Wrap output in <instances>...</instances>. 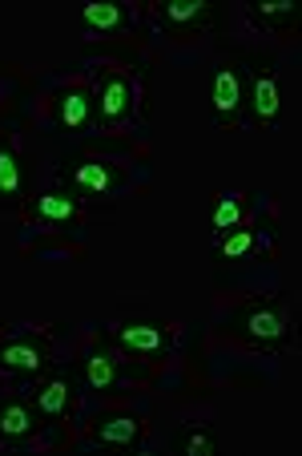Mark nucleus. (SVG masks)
I'll list each match as a JSON object with an SVG mask.
<instances>
[{
  "label": "nucleus",
  "instance_id": "39448f33",
  "mask_svg": "<svg viewBox=\"0 0 302 456\" xmlns=\"http://www.w3.org/2000/svg\"><path fill=\"white\" fill-rule=\"evenodd\" d=\"M60 182H65V190L85 194V199H109V194L121 190L125 178H121V170L109 158H77V162H69V170L60 174Z\"/></svg>",
  "mask_w": 302,
  "mask_h": 456
},
{
  "label": "nucleus",
  "instance_id": "423d86ee",
  "mask_svg": "<svg viewBox=\"0 0 302 456\" xmlns=\"http://www.w3.org/2000/svg\"><path fill=\"white\" fill-rule=\"evenodd\" d=\"M52 360L49 336H17L0 339V371H17V376H41Z\"/></svg>",
  "mask_w": 302,
  "mask_h": 456
},
{
  "label": "nucleus",
  "instance_id": "9d476101",
  "mask_svg": "<svg viewBox=\"0 0 302 456\" xmlns=\"http://www.w3.org/2000/svg\"><path fill=\"white\" fill-rule=\"evenodd\" d=\"M33 408L44 420H65V416H73V408H77V384H73L65 371L44 376L33 392Z\"/></svg>",
  "mask_w": 302,
  "mask_h": 456
},
{
  "label": "nucleus",
  "instance_id": "7ed1b4c3",
  "mask_svg": "<svg viewBox=\"0 0 302 456\" xmlns=\"http://www.w3.org/2000/svg\"><path fill=\"white\" fill-rule=\"evenodd\" d=\"M133 113H138V81L125 69H109L101 77V89H97V121L105 129L130 126Z\"/></svg>",
  "mask_w": 302,
  "mask_h": 456
},
{
  "label": "nucleus",
  "instance_id": "f3484780",
  "mask_svg": "<svg viewBox=\"0 0 302 456\" xmlns=\"http://www.w3.org/2000/svg\"><path fill=\"white\" fill-rule=\"evenodd\" d=\"M0 199L4 202L25 199V166H20L17 150L9 142H0Z\"/></svg>",
  "mask_w": 302,
  "mask_h": 456
},
{
  "label": "nucleus",
  "instance_id": "20e7f679",
  "mask_svg": "<svg viewBox=\"0 0 302 456\" xmlns=\"http://www.w3.org/2000/svg\"><path fill=\"white\" fill-rule=\"evenodd\" d=\"M242 110H246V73L242 61H222L210 81V113L218 126H238Z\"/></svg>",
  "mask_w": 302,
  "mask_h": 456
},
{
  "label": "nucleus",
  "instance_id": "dca6fc26",
  "mask_svg": "<svg viewBox=\"0 0 302 456\" xmlns=\"http://www.w3.org/2000/svg\"><path fill=\"white\" fill-rule=\"evenodd\" d=\"M121 363L113 352H105V347H93L85 360V384L93 387V392H113V387H121Z\"/></svg>",
  "mask_w": 302,
  "mask_h": 456
},
{
  "label": "nucleus",
  "instance_id": "0eeeda50",
  "mask_svg": "<svg viewBox=\"0 0 302 456\" xmlns=\"http://www.w3.org/2000/svg\"><path fill=\"white\" fill-rule=\"evenodd\" d=\"M25 218L28 223H41V226H81L85 223V215H81V199H73L69 190H44V194H36V199H28L25 207Z\"/></svg>",
  "mask_w": 302,
  "mask_h": 456
},
{
  "label": "nucleus",
  "instance_id": "aec40b11",
  "mask_svg": "<svg viewBox=\"0 0 302 456\" xmlns=\"http://www.w3.org/2000/svg\"><path fill=\"white\" fill-rule=\"evenodd\" d=\"M173 452L181 456H214L218 452V436L210 424H186V428L173 436Z\"/></svg>",
  "mask_w": 302,
  "mask_h": 456
},
{
  "label": "nucleus",
  "instance_id": "6e6552de",
  "mask_svg": "<svg viewBox=\"0 0 302 456\" xmlns=\"http://www.w3.org/2000/svg\"><path fill=\"white\" fill-rule=\"evenodd\" d=\"M246 110L258 126H274L278 113H282V89H278V77L270 69H250L246 77Z\"/></svg>",
  "mask_w": 302,
  "mask_h": 456
},
{
  "label": "nucleus",
  "instance_id": "1a4fd4ad",
  "mask_svg": "<svg viewBox=\"0 0 302 456\" xmlns=\"http://www.w3.org/2000/svg\"><path fill=\"white\" fill-rule=\"evenodd\" d=\"M270 255V234L258 231V226L242 223L234 231H222L214 239V258L218 263H238V258H258Z\"/></svg>",
  "mask_w": 302,
  "mask_h": 456
},
{
  "label": "nucleus",
  "instance_id": "f8f14e48",
  "mask_svg": "<svg viewBox=\"0 0 302 456\" xmlns=\"http://www.w3.org/2000/svg\"><path fill=\"white\" fill-rule=\"evenodd\" d=\"M41 432V412H36L28 400L12 396L0 404V440L4 444H28Z\"/></svg>",
  "mask_w": 302,
  "mask_h": 456
},
{
  "label": "nucleus",
  "instance_id": "6ab92c4d",
  "mask_svg": "<svg viewBox=\"0 0 302 456\" xmlns=\"http://www.w3.org/2000/svg\"><path fill=\"white\" fill-rule=\"evenodd\" d=\"M246 210H250V194H222V199L214 202V210H210V226H214V234L242 226L246 223Z\"/></svg>",
  "mask_w": 302,
  "mask_h": 456
},
{
  "label": "nucleus",
  "instance_id": "a211bd4d",
  "mask_svg": "<svg viewBox=\"0 0 302 456\" xmlns=\"http://www.w3.org/2000/svg\"><path fill=\"white\" fill-rule=\"evenodd\" d=\"M250 17L258 20L262 28L286 33V28L298 25V4H294V0H258V4L250 9Z\"/></svg>",
  "mask_w": 302,
  "mask_h": 456
},
{
  "label": "nucleus",
  "instance_id": "4468645a",
  "mask_svg": "<svg viewBox=\"0 0 302 456\" xmlns=\"http://www.w3.org/2000/svg\"><path fill=\"white\" fill-rule=\"evenodd\" d=\"M93 440L97 444H113V448H141V440H146V420L133 412H109L93 424Z\"/></svg>",
  "mask_w": 302,
  "mask_h": 456
},
{
  "label": "nucleus",
  "instance_id": "2eb2a0df",
  "mask_svg": "<svg viewBox=\"0 0 302 456\" xmlns=\"http://www.w3.org/2000/svg\"><path fill=\"white\" fill-rule=\"evenodd\" d=\"M81 25L89 33H121V28L133 25V12L125 4H117V0H93V4L81 9Z\"/></svg>",
  "mask_w": 302,
  "mask_h": 456
},
{
  "label": "nucleus",
  "instance_id": "ddd939ff",
  "mask_svg": "<svg viewBox=\"0 0 302 456\" xmlns=\"http://www.w3.org/2000/svg\"><path fill=\"white\" fill-rule=\"evenodd\" d=\"M214 20V4L210 0H162L157 4V25L170 33H186V28H206Z\"/></svg>",
  "mask_w": 302,
  "mask_h": 456
},
{
  "label": "nucleus",
  "instance_id": "f257e3e1",
  "mask_svg": "<svg viewBox=\"0 0 302 456\" xmlns=\"http://www.w3.org/2000/svg\"><path fill=\"white\" fill-rule=\"evenodd\" d=\"M234 339H242L254 352H286L294 344V328L286 319L282 299H250L242 303L230 319Z\"/></svg>",
  "mask_w": 302,
  "mask_h": 456
},
{
  "label": "nucleus",
  "instance_id": "9b49d317",
  "mask_svg": "<svg viewBox=\"0 0 302 456\" xmlns=\"http://www.w3.org/2000/svg\"><path fill=\"white\" fill-rule=\"evenodd\" d=\"M97 121V102L93 94H89L81 81H73V86H65L57 94V126L69 129V134H81V129H89Z\"/></svg>",
  "mask_w": 302,
  "mask_h": 456
},
{
  "label": "nucleus",
  "instance_id": "f03ea898",
  "mask_svg": "<svg viewBox=\"0 0 302 456\" xmlns=\"http://www.w3.org/2000/svg\"><path fill=\"white\" fill-rule=\"evenodd\" d=\"M113 344H117V352L133 355L141 363H157L178 347V328L157 323V319H130V323L113 328Z\"/></svg>",
  "mask_w": 302,
  "mask_h": 456
}]
</instances>
